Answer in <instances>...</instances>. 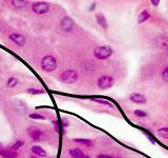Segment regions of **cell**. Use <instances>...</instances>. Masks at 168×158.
Returning a JSON list of instances; mask_svg holds the SVG:
<instances>
[{
  "label": "cell",
  "mask_w": 168,
  "mask_h": 158,
  "mask_svg": "<svg viewBox=\"0 0 168 158\" xmlns=\"http://www.w3.org/2000/svg\"><path fill=\"white\" fill-rule=\"evenodd\" d=\"M95 8H96V2H94V3L91 4V7L89 8V11H92V10H94Z\"/></svg>",
  "instance_id": "29"
},
{
  "label": "cell",
  "mask_w": 168,
  "mask_h": 158,
  "mask_svg": "<svg viewBox=\"0 0 168 158\" xmlns=\"http://www.w3.org/2000/svg\"><path fill=\"white\" fill-rule=\"evenodd\" d=\"M97 158H112L111 156H109V155H105V154H100L98 155Z\"/></svg>",
  "instance_id": "27"
},
{
  "label": "cell",
  "mask_w": 168,
  "mask_h": 158,
  "mask_svg": "<svg viewBox=\"0 0 168 158\" xmlns=\"http://www.w3.org/2000/svg\"><path fill=\"white\" fill-rule=\"evenodd\" d=\"M91 100H92V101H95V102H98V103H100V104H104V105H108V107H112L111 102L107 101V100L100 99V98H92Z\"/></svg>",
  "instance_id": "22"
},
{
  "label": "cell",
  "mask_w": 168,
  "mask_h": 158,
  "mask_svg": "<svg viewBox=\"0 0 168 158\" xmlns=\"http://www.w3.org/2000/svg\"><path fill=\"white\" fill-rule=\"evenodd\" d=\"M149 18H150V13L147 10H143L138 17V22L139 23H143V22H145Z\"/></svg>",
  "instance_id": "14"
},
{
  "label": "cell",
  "mask_w": 168,
  "mask_h": 158,
  "mask_svg": "<svg viewBox=\"0 0 168 158\" xmlns=\"http://www.w3.org/2000/svg\"><path fill=\"white\" fill-rule=\"evenodd\" d=\"M129 99L135 103H145L146 102V97L143 94L140 93H132L130 94Z\"/></svg>",
  "instance_id": "10"
},
{
  "label": "cell",
  "mask_w": 168,
  "mask_h": 158,
  "mask_svg": "<svg viewBox=\"0 0 168 158\" xmlns=\"http://www.w3.org/2000/svg\"><path fill=\"white\" fill-rule=\"evenodd\" d=\"M60 28L63 32H71L74 28V20L68 16L63 17L60 21Z\"/></svg>",
  "instance_id": "7"
},
{
  "label": "cell",
  "mask_w": 168,
  "mask_h": 158,
  "mask_svg": "<svg viewBox=\"0 0 168 158\" xmlns=\"http://www.w3.org/2000/svg\"><path fill=\"white\" fill-rule=\"evenodd\" d=\"M31 151H32V153H33V155H35V156H37V157L45 158L46 156H47L45 150L43 148H41L40 145H33L31 149Z\"/></svg>",
  "instance_id": "9"
},
{
  "label": "cell",
  "mask_w": 168,
  "mask_h": 158,
  "mask_svg": "<svg viewBox=\"0 0 168 158\" xmlns=\"http://www.w3.org/2000/svg\"><path fill=\"white\" fill-rule=\"evenodd\" d=\"M2 148H3V145H2V143L0 142V151H1V150H3V149H2Z\"/></svg>",
  "instance_id": "30"
},
{
  "label": "cell",
  "mask_w": 168,
  "mask_h": 158,
  "mask_svg": "<svg viewBox=\"0 0 168 158\" xmlns=\"http://www.w3.org/2000/svg\"><path fill=\"white\" fill-rule=\"evenodd\" d=\"M69 155H71L72 158H83L84 157V153L81 149H72V150L68 151Z\"/></svg>",
  "instance_id": "13"
},
{
  "label": "cell",
  "mask_w": 168,
  "mask_h": 158,
  "mask_svg": "<svg viewBox=\"0 0 168 158\" xmlns=\"http://www.w3.org/2000/svg\"><path fill=\"white\" fill-rule=\"evenodd\" d=\"M11 4L13 8L20 10V8H23L27 4V1H25V0H13V1H11Z\"/></svg>",
  "instance_id": "15"
},
{
  "label": "cell",
  "mask_w": 168,
  "mask_h": 158,
  "mask_svg": "<svg viewBox=\"0 0 168 158\" xmlns=\"http://www.w3.org/2000/svg\"><path fill=\"white\" fill-rule=\"evenodd\" d=\"M151 3L153 5H158L159 3H160V1H159V0H157V1H156V0H151Z\"/></svg>",
  "instance_id": "28"
},
{
  "label": "cell",
  "mask_w": 168,
  "mask_h": 158,
  "mask_svg": "<svg viewBox=\"0 0 168 158\" xmlns=\"http://www.w3.org/2000/svg\"><path fill=\"white\" fill-rule=\"evenodd\" d=\"M114 83H115V79L109 75L101 76L97 81L98 87H99V89H101V90H106V89L111 88L112 85H114Z\"/></svg>",
  "instance_id": "5"
},
{
  "label": "cell",
  "mask_w": 168,
  "mask_h": 158,
  "mask_svg": "<svg viewBox=\"0 0 168 158\" xmlns=\"http://www.w3.org/2000/svg\"><path fill=\"white\" fill-rule=\"evenodd\" d=\"M23 145H24V141H23V140H21V139H18V140H16V141L11 145L10 150L16 152V151H18L20 148H22Z\"/></svg>",
  "instance_id": "17"
},
{
  "label": "cell",
  "mask_w": 168,
  "mask_h": 158,
  "mask_svg": "<svg viewBox=\"0 0 168 158\" xmlns=\"http://www.w3.org/2000/svg\"><path fill=\"white\" fill-rule=\"evenodd\" d=\"M0 155H1L3 158H17V156H18V154H17V152H14L12 150H1L0 151Z\"/></svg>",
  "instance_id": "12"
},
{
  "label": "cell",
  "mask_w": 168,
  "mask_h": 158,
  "mask_svg": "<svg viewBox=\"0 0 168 158\" xmlns=\"http://www.w3.org/2000/svg\"><path fill=\"white\" fill-rule=\"evenodd\" d=\"M78 78H79V75L75 70H66L62 72L59 77L60 81L66 83V84H73V83L77 81Z\"/></svg>",
  "instance_id": "3"
},
{
  "label": "cell",
  "mask_w": 168,
  "mask_h": 158,
  "mask_svg": "<svg viewBox=\"0 0 168 158\" xmlns=\"http://www.w3.org/2000/svg\"><path fill=\"white\" fill-rule=\"evenodd\" d=\"M28 117H30L31 119H35V120H45L46 117L43 116V115L39 114V113H31L28 115Z\"/></svg>",
  "instance_id": "21"
},
{
  "label": "cell",
  "mask_w": 168,
  "mask_h": 158,
  "mask_svg": "<svg viewBox=\"0 0 168 158\" xmlns=\"http://www.w3.org/2000/svg\"><path fill=\"white\" fill-rule=\"evenodd\" d=\"M134 114H135L137 117H146V116H147L146 112H145V111H142V110H135V111H134Z\"/></svg>",
  "instance_id": "23"
},
{
  "label": "cell",
  "mask_w": 168,
  "mask_h": 158,
  "mask_svg": "<svg viewBox=\"0 0 168 158\" xmlns=\"http://www.w3.org/2000/svg\"><path fill=\"white\" fill-rule=\"evenodd\" d=\"M83 158H91V157L87 156V155H84V157H83Z\"/></svg>",
  "instance_id": "32"
},
{
  "label": "cell",
  "mask_w": 168,
  "mask_h": 158,
  "mask_svg": "<svg viewBox=\"0 0 168 158\" xmlns=\"http://www.w3.org/2000/svg\"><path fill=\"white\" fill-rule=\"evenodd\" d=\"M52 123H53L54 126H55V131L58 133V132H59V128H58V121H57V120H52Z\"/></svg>",
  "instance_id": "26"
},
{
  "label": "cell",
  "mask_w": 168,
  "mask_h": 158,
  "mask_svg": "<svg viewBox=\"0 0 168 158\" xmlns=\"http://www.w3.org/2000/svg\"><path fill=\"white\" fill-rule=\"evenodd\" d=\"M162 77H163L164 80H166V81L168 82V67H166L163 70V72H162Z\"/></svg>",
  "instance_id": "24"
},
{
  "label": "cell",
  "mask_w": 168,
  "mask_h": 158,
  "mask_svg": "<svg viewBox=\"0 0 168 158\" xmlns=\"http://www.w3.org/2000/svg\"><path fill=\"white\" fill-rule=\"evenodd\" d=\"M41 69L46 73L54 72L57 69V59L53 55H45L41 59Z\"/></svg>",
  "instance_id": "1"
},
{
  "label": "cell",
  "mask_w": 168,
  "mask_h": 158,
  "mask_svg": "<svg viewBox=\"0 0 168 158\" xmlns=\"http://www.w3.org/2000/svg\"><path fill=\"white\" fill-rule=\"evenodd\" d=\"M61 125H62V128H67V126L69 125V122H68V120L66 119V118H61Z\"/></svg>",
  "instance_id": "25"
},
{
  "label": "cell",
  "mask_w": 168,
  "mask_h": 158,
  "mask_svg": "<svg viewBox=\"0 0 168 158\" xmlns=\"http://www.w3.org/2000/svg\"><path fill=\"white\" fill-rule=\"evenodd\" d=\"M27 92L31 95H42L44 94V90L42 89H37V88H28Z\"/></svg>",
  "instance_id": "19"
},
{
  "label": "cell",
  "mask_w": 168,
  "mask_h": 158,
  "mask_svg": "<svg viewBox=\"0 0 168 158\" xmlns=\"http://www.w3.org/2000/svg\"><path fill=\"white\" fill-rule=\"evenodd\" d=\"M158 135L164 139H168V126H163L158 130Z\"/></svg>",
  "instance_id": "18"
},
{
  "label": "cell",
  "mask_w": 168,
  "mask_h": 158,
  "mask_svg": "<svg viewBox=\"0 0 168 158\" xmlns=\"http://www.w3.org/2000/svg\"><path fill=\"white\" fill-rule=\"evenodd\" d=\"M27 134L30 135V137L33 140H35V141H38V140L41 139V137L43 136V132L40 130L39 128H37V126H28L27 128Z\"/></svg>",
  "instance_id": "6"
},
{
  "label": "cell",
  "mask_w": 168,
  "mask_h": 158,
  "mask_svg": "<svg viewBox=\"0 0 168 158\" xmlns=\"http://www.w3.org/2000/svg\"><path fill=\"white\" fill-rule=\"evenodd\" d=\"M74 141L76 143H79V145H86V146H91L92 141L91 139H86V138H75Z\"/></svg>",
  "instance_id": "16"
},
{
  "label": "cell",
  "mask_w": 168,
  "mask_h": 158,
  "mask_svg": "<svg viewBox=\"0 0 168 158\" xmlns=\"http://www.w3.org/2000/svg\"><path fill=\"white\" fill-rule=\"evenodd\" d=\"M96 20H97V23L99 24L101 28H104V30H107V28H108V23H107V20L105 18V16H104L102 13L96 14Z\"/></svg>",
  "instance_id": "11"
},
{
  "label": "cell",
  "mask_w": 168,
  "mask_h": 158,
  "mask_svg": "<svg viewBox=\"0 0 168 158\" xmlns=\"http://www.w3.org/2000/svg\"><path fill=\"white\" fill-rule=\"evenodd\" d=\"M31 158H40V157H37V156H35V155H33V156H31Z\"/></svg>",
  "instance_id": "31"
},
{
  "label": "cell",
  "mask_w": 168,
  "mask_h": 158,
  "mask_svg": "<svg viewBox=\"0 0 168 158\" xmlns=\"http://www.w3.org/2000/svg\"><path fill=\"white\" fill-rule=\"evenodd\" d=\"M18 84V79L16 78V77H10V78L7 79V85L8 88H15L16 85Z\"/></svg>",
  "instance_id": "20"
},
{
  "label": "cell",
  "mask_w": 168,
  "mask_h": 158,
  "mask_svg": "<svg viewBox=\"0 0 168 158\" xmlns=\"http://www.w3.org/2000/svg\"><path fill=\"white\" fill-rule=\"evenodd\" d=\"M32 11L36 14H39V15H43V14L48 13V11H50V4L45 1L34 2L32 4Z\"/></svg>",
  "instance_id": "4"
},
{
  "label": "cell",
  "mask_w": 168,
  "mask_h": 158,
  "mask_svg": "<svg viewBox=\"0 0 168 158\" xmlns=\"http://www.w3.org/2000/svg\"><path fill=\"white\" fill-rule=\"evenodd\" d=\"M94 55L97 59L105 60L112 55V48L109 45H101L94 50Z\"/></svg>",
  "instance_id": "2"
},
{
  "label": "cell",
  "mask_w": 168,
  "mask_h": 158,
  "mask_svg": "<svg viewBox=\"0 0 168 158\" xmlns=\"http://www.w3.org/2000/svg\"><path fill=\"white\" fill-rule=\"evenodd\" d=\"M8 38H10L16 45H18V47H20V48L23 47V45L25 44V42H27L25 37L23 35H21V34H19V33H12L11 35L8 36Z\"/></svg>",
  "instance_id": "8"
}]
</instances>
